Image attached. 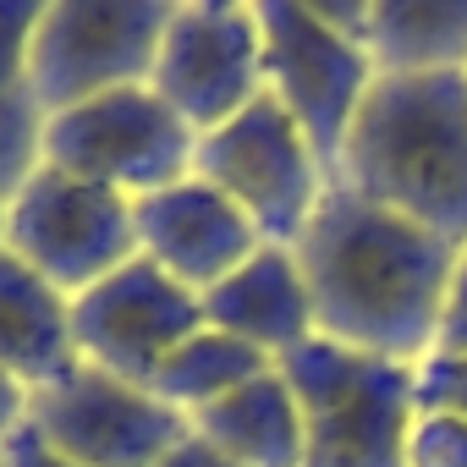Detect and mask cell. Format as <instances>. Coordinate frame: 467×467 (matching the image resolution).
<instances>
[{
  "mask_svg": "<svg viewBox=\"0 0 467 467\" xmlns=\"http://www.w3.org/2000/svg\"><path fill=\"white\" fill-rule=\"evenodd\" d=\"M292 254L325 341L412 368L434 352L445 286L462 254L456 243L358 198L352 187H330Z\"/></svg>",
  "mask_w": 467,
  "mask_h": 467,
  "instance_id": "cell-1",
  "label": "cell"
},
{
  "mask_svg": "<svg viewBox=\"0 0 467 467\" xmlns=\"http://www.w3.org/2000/svg\"><path fill=\"white\" fill-rule=\"evenodd\" d=\"M341 187L467 248V72L374 78L341 154Z\"/></svg>",
  "mask_w": 467,
  "mask_h": 467,
  "instance_id": "cell-2",
  "label": "cell"
},
{
  "mask_svg": "<svg viewBox=\"0 0 467 467\" xmlns=\"http://www.w3.org/2000/svg\"><path fill=\"white\" fill-rule=\"evenodd\" d=\"M303 412V467H407L418 418L412 363L368 358L325 336L275 358Z\"/></svg>",
  "mask_w": 467,
  "mask_h": 467,
  "instance_id": "cell-3",
  "label": "cell"
},
{
  "mask_svg": "<svg viewBox=\"0 0 467 467\" xmlns=\"http://www.w3.org/2000/svg\"><path fill=\"white\" fill-rule=\"evenodd\" d=\"M265 34V94L297 121L330 187H341V154L352 121L374 88V61L358 39L336 34L314 0H259Z\"/></svg>",
  "mask_w": 467,
  "mask_h": 467,
  "instance_id": "cell-4",
  "label": "cell"
},
{
  "mask_svg": "<svg viewBox=\"0 0 467 467\" xmlns=\"http://www.w3.org/2000/svg\"><path fill=\"white\" fill-rule=\"evenodd\" d=\"M171 0H50L28 50V94L45 116L116 88H143L160 61Z\"/></svg>",
  "mask_w": 467,
  "mask_h": 467,
  "instance_id": "cell-5",
  "label": "cell"
},
{
  "mask_svg": "<svg viewBox=\"0 0 467 467\" xmlns=\"http://www.w3.org/2000/svg\"><path fill=\"white\" fill-rule=\"evenodd\" d=\"M192 176L225 192L248 214V225L275 248H297L319 198L330 192L308 138L270 94H259L243 116H231L225 127L198 138Z\"/></svg>",
  "mask_w": 467,
  "mask_h": 467,
  "instance_id": "cell-6",
  "label": "cell"
},
{
  "mask_svg": "<svg viewBox=\"0 0 467 467\" xmlns=\"http://www.w3.org/2000/svg\"><path fill=\"white\" fill-rule=\"evenodd\" d=\"M192 149H198V132L149 83L99 94L61 116H45V165L116 187L127 198L187 182Z\"/></svg>",
  "mask_w": 467,
  "mask_h": 467,
  "instance_id": "cell-7",
  "label": "cell"
},
{
  "mask_svg": "<svg viewBox=\"0 0 467 467\" xmlns=\"http://www.w3.org/2000/svg\"><path fill=\"white\" fill-rule=\"evenodd\" d=\"M6 254L39 270L56 292L78 297L138 259L132 198L39 165V176L6 203Z\"/></svg>",
  "mask_w": 467,
  "mask_h": 467,
  "instance_id": "cell-8",
  "label": "cell"
},
{
  "mask_svg": "<svg viewBox=\"0 0 467 467\" xmlns=\"http://www.w3.org/2000/svg\"><path fill=\"white\" fill-rule=\"evenodd\" d=\"M149 88L203 138L243 116L265 94V34L259 12L237 0H187L171 6Z\"/></svg>",
  "mask_w": 467,
  "mask_h": 467,
  "instance_id": "cell-9",
  "label": "cell"
},
{
  "mask_svg": "<svg viewBox=\"0 0 467 467\" xmlns=\"http://www.w3.org/2000/svg\"><path fill=\"white\" fill-rule=\"evenodd\" d=\"M28 423L45 434V445L78 467H160L187 434L192 418L165 407L160 396L78 363L56 385L28 396Z\"/></svg>",
  "mask_w": 467,
  "mask_h": 467,
  "instance_id": "cell-10",
  "label": "cell"
},
{
  "mask_svg": "<svg viewBox=\"0 0 467 467\" xmlns=\"http://www.w3.org/2000/svg\"><path fill=\"white\" fill-rule=\"evenodd\" d=\"M203 330V303L182 281H171L154 259H127L116 275L72 297V341L78 358L149 390L165 358Z\"/></svg>",
  "mask_w": 467,
  "mask_h": 467,
  "instance_id": "cell-11",
  "label": "cell"
},
{
  "mask_svg": "<svg viewBox=\"0 0 467 467\" xmlns=\"http://www.w3.org/2000/svg\"><path fill=\"white\" fill-rule=\"evenodd\" d=\"M132 225H138V254L198 297L265 248L248 214L198 176L132 198Z\"/></svg>",
  "mask_w": 467,
  "mask_h": 467,
  "instance_id": "cell-12",
  "label": "cell"
},
{
  "mask_svg": "<svg viewBox=\"0 0 467 467\" xmlns=\"http://www.w3.org/2000/svg\"><path fill=\"white\" fill-rule=\"evenodd\" d=\"M203 325L237 336L243 347L265 352L270 363L286 358L292 347L314 341V303H308V281L297 270L292 248L265 243L243 270H231L220 286H209L203 297Z\"/></svg>",
  "mask_w": 467,
  "mask_h": 467,
  "instance_id": "cell-13",
  "label": "cell"
},
{
  "mask_svg": "<svg viewBox=\"0 0 467 467\" xmlns=\"http://www.w3.org/2000/svg\"><path fill=\"white\" fill-rule=\"evenodd\" d=\"M78 363L72 297L28 270L17 254H0V374H12L34 396Z\"/></svg>",
  "mask_w": 467,
  "mask_h": 467,
  "instance_id": "cell-14",
  "label": "cell"
},
{
  "mask_svg": "<svg viewBox=\"0 0 467 467\" xmlns=\"http://www.w3.org/2000/svg\"><path fill=\"white\" fill-rule=\"evenodd\" d=\"M192 434L237 467H303V412L281 368L192 412Z\"/></svg>",
  "mask_w": 467,
  "mask_h": 467,
  "instance_id": "cell-15",
  "label": "cell"
},
{
  "mask_svg": "<svg viewBox=\"0 0 467 467\" xmlns=\"http://www.w3.org/2000/svg\"><path fill=\"white\" fill-rule=\"evenodd\" d=\"M358 45L379 78L467 72V0H368Z\"/></svg>",
  "mask_w": 467,
  "mask_h": 467,
  "instance_id": "cell-16",
  "label": "cell"
},
{
  "mask_svg": "<svg viewBox=\"0 0 467 467\" xmlns=\"http://www.w3.org/2000/svg\"><path fill=\"white\" fill-rule=\"evenodd\" d=\"M275 363L265 358V352H254V347H243L237 336H225V330H198L192 341H182L171 358H165V368L154 374V385H149V396H160L165 407H176V412H203V407H214L220 396H231V390H243L248 379H259V374H270Z\"/></svg>",
  "mask_w": 467,
  "mask_h": 467,
  "instance_id": "cell-17",
  "label": "cell"
},
{
  "mask_svg": "<svg viewBox=\"0 0 467 467\" xmlns=\"http://www.w3.org/2000/svg\"><path fill=\"white\" fill-rule=\"evenodd\" d=\"M45 165V110L28 88L0 94V209H6Z\"/></svg>",
  "mask_w": 467,
  "mask_h": 467,
  "instance_id": "cell-18",
  "label": "cell"
},
{
  "mask_svg": "<svg viewBox=\"0 0 467 467\" xmlns=\"http://www.w3.org/2000/svg\"><path fill=\"white\" fill-rule=\"evenodd\" d=\"M39 0H0V94L28 88V50L39 28Z\"/></svg>",
  "mask_w": 467,
  "mask_h": 467,
  "instance_id": "cell-19",
  "label": "cell"
},
{
  "mask_svg": "<svg viewBox=\"0 0 467 467\" xmlns=\"http://www.w3.org/2000/svg\"><path fill=\"white\" fill-rule=\"evenodd\" d=\"M407 467H467V423L451 412H418L407 434Z\"/></svg>",
  "mask_w": 467,
  "mask_h": 467,
  "instance_id": "cell-20",
  "label": "cell"
},
{
  "mask_svg": "<svg viewBox=\"0 0 467 467\" xmlns=\"http://www.w3.org/2000/svg\"><path fill=\"white\" fill-rule=\"evenodd\" d=\"M412 401L418 412H451L467 423V358H423L412 374Z\"/></svg>",
  "mask_w": 467,
  "mask_h": 467,
  "instance_id": "cell-21",
  "label": "cell"
},
{
  "mask_svg": "<svg viewBox=\"0 0 467 467\" xmlns=\"http://www.w3.org/2000/svg\"><path fill=\"white\" fill-rule=\"evenodd\" d=\"M434 352H440V358H467V248L456 254V270H451V286H445ZM434 352H429V358H434Z\"/></svg>",
  "mask_w": 467,
  "mask_h": 467,
  "instance_id": "cell-22",
  "label": "cell"
},
{
  "mask_svg": "<svg viewBox=\"0 0 467 467\" xmlns=\"http://www.w3.org/2000/svg\"><path fill=\"white\" fill-rule=\"evenodd\" d=\"M0 467H78V462L56 456V451L45 445V434H39L34 423H23L17 434L0 440Z\"/></svg>",
  "mask_w": 467,
  "mask_h": 467,
  "instance_id": "cell-23",
  "label": "cell"
},
{
  "mask_svg": "<svg viewBox=\"0 0 467 467\" xmlns=\"http://www.w3.org/2000/svg\"><path fill=\"white\" fill-rule=\"evenodd\" d=\"M23 423H28V390L12 374H0V440L17 434Z\"/></svg>",
  "mask_w": 467,
  "mask_h": 467,
  "instance_id": "cell-24",
  "label": "cell"
},
{
  "mask_svg": "<svg viewBox=\"0 0 467 467\" xmlns=\"http://www.w3.org/2000/svg\"><path fill=\"white\" fill-rule=\"evenodd\" d=\"M160 467H237V462H225V456H220V451H214L209 440L187 434V440H182V445H176V451H171V456L160 462Z\"/></svg>",
  "mask_w": 467,
  "mask_h": 467,
  "instance_id": "cell-25",
  "label": "cell"
},
{
  "mask_svg": "<svg viewBox=\"0 0 467 467\" xmlns=\"http://www.w3.org/2000/svg\"><path fill=\"white\" fill-rule=\"evenodd\" d=\"M0 254H6V209H0Z\"/></svg>",
  "mask_w": 467,
  "mask_h": 467,
  "instance_id": "cell-26",
  "label": "cell"
}]
</instances>
